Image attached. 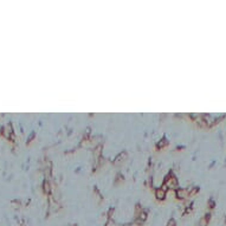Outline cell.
Listing matches in <instances>:
<instances>
[{
	"instance_id": "cell-1",
	"label": "cell",
	"mask_w": 226,
	"mask_h": 226,
	"mask_svg": "<svg viewBox=\"0 0 226 226\" xmlns=\"http://www.w3.org/2000/svg\"><path fill=\"white\" fill-rule=\"evenodd\" d=\"M166 185L169 186V188H178V180L176 178H167L166 180Z\"/></svg>"
},
{
	"instance_id": "cell-3",
	"label": "cell",
	"mask_w": 226,
	"mask_h": 226,
	"mask_svg": "<svg viewBox=\"0 0 226 226\" xmlns=\"http://www.w3.org/2000/svg\"><path fill=\"white\" fill-rule=\"evenodd\" d=\"M176 194H178V198L183 199V198H186V196L189 195V191H188V189H179V191L176 192Z\"/></svg>"
},
{
	"instance_id": "cell-4",
	"label": "cell",
	"mask_w": 226,
	"mask_h": 226,
	"mask_svg": "<svg viewBox=\"0 0 226 226\" xmlns=\"http://www.w3.org/2000/svg\"><path fill=\"white\" fill-rule=\"evenodd\" d=\"M167 144H168V141L166 140V139H163L161 142L158 143V147H159V148H162V147H165V146H167Z\"/></svg>"
},
{
	"instance_id": "cell-6",
	"label": "cell",
	"mask_w": 226,
	"mask_h": 226,
	"mask_svg": "<svg viewBox=\"0 0 226 226\" xmlns=\"http://www.w3.org/2000/svg\"><path fill=\"white\" fill-rule=\"evenodd\" d=\"M167 226H176V221H175L173 218H171V219L167 221Z\"/></svg>"
},
{
	"instance_id": "cell-2",
	"label": "cell",
	"mask_w": 226,
	"mask_h": 226,
	"mask_svg": "<svg viewBox=\"0 0 226 226\" xmlns=\"http://www.w3.org/2000/svg\"><path fill=\"white\" fill-rule=\"evenodd\" d=\"M155 196H156L159 200H163V199L166 198V188L163 187V188H159V189H156V192H155Z\"/></svg>"
},
{
	"instance_id": "cell-5",
	"label": "cell",
	"mask_w": 226,
	"mask_h": 226,
	"mask_svg": "<svg viewBox=\"0 0 226 226\" xmlns=\"http://www.w3.org/2000/svg\"><path fill=\"white\" fill-rule=\"evenodd\" d=\"M207 224H208V221L206 220V218H203L200 221H199V226H207Z\"/></svg>"
}]
</instances>
